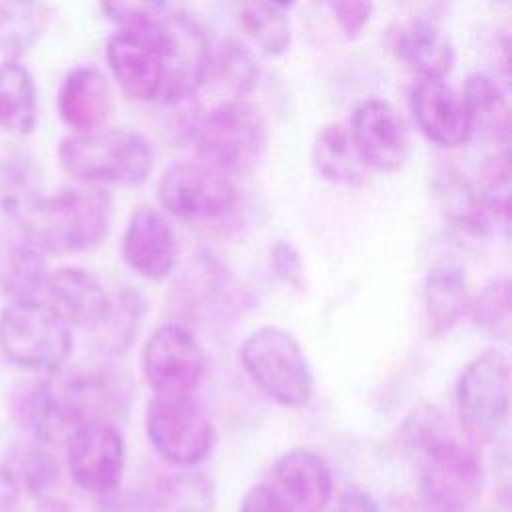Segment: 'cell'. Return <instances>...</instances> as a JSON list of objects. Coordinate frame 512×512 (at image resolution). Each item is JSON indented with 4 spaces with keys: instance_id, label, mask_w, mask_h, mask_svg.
<instances>
[{
    "instance_id": "1",
    "label": "cell",
    "mask_w": 512,
    "mask_h": 512,
    "mask_svg": "<svg viewBox=\"0 0 512 512\" xmlns=\"http://www.w3.org/2000/svg\"><path fill=\"white\" fill-rule=\"evenodd\" d=\"M58 162L72 178L88 186H138L154 166L150 140L134 130L96 128L60 140Z\"/></svg>"
},
{
    "instance_id": "13",
    "label": "cell",
    "mask_w": 512,
    "mask_h": 512,
    "mask_svg": "<svg viewBox=\"0 0 512 512\" xmlns=\"http://www.w3.org/2000/svg\"><path fill=\"white\" fill-rule=\"evenodd\" d=\"M70 478L90 494L106 496L118 490L124 474V440L114 424L86 422L66 438Z\"/></svg>"
},
{
    "instance_id": "3",
    "label": "cell",
    "mask_w": 512,
    "mask_h": 512,
    "mask_svg": "<svg viewBox=\"0 0 512 512\" xmlns=\"http://www.w3.org/2000/svg\"><path fill=\"white\" fill-rule=\"evenodd\" d=\"M26 224L46 254L90 250L110 232L112 198L98 186H64L44 196Z\"/></svg>"
},
{
    "instance_id": "39",
    "label": "cell",
    "mask_w": 512,
    "mask_h": 512,
    "mask_svg": "<svg viewBox=\"0 0 512 512\" xmlns=\"http://www.w3.org/2000/svg\"><path fill=\"white\" fill-rule=\"evenodd\" d=\"M238 512H294V508L270 484H254L244 492Z\"/></svg>"
},
{
    "instance_id": "18",
    "label": "cell",
    "mask_w": 512,
    "mask_h": 512,
    "mask_svg": "<svg viewBox=\"0 0 512 512\" xmlns=\"http://www.w3.org/2000/svg\"><path fill=\"white\" fill-rule=\"evenodd\" d=\"M412 112L420 132L440 148H458L472 136L464 98L444 78L418 80Z\"/></svg>"
},
{
    "instance_id": "40",
    "label": "cell",
    "mask_w": 512,
    "mask_h": 512,
    "mask_svg": "<svg viewBox=\"0 0 512 512\" xmlns=\"http://www.w3.org/2000/svg\"><path fill=\"white\" fill-rule=\"evenodd\" d=\"M98 512H146V500L136 494H120L118 490L100 496Z\"/></svg>"
},
{
    "instance_id": "16",
    "label": "cell",
    "mask_w": 512,
    "mask_h": 512,
    "mask_svg": "<svg viewBox=\"0 0 512 512\" xmlns=\"http://www.w3.org/2000/svg\"><path fill=\"white\" fill-rule=\"evenodd\" d=\"M390 54L410 72L424 78H444L456 60L454 44L446 30L428 16L396 22L386 32Z\"/></svg>"
},
{
    "instance_id": "27",
    "label": "cell",
    "mask_w": 512,
    "mask_h": 512,
    "mask_svg": "<svg viewBox=\"0 0 512 512\" xmlns=\"http://www.w3.org/2000/svg\"><path fill=\"white\" fill-rule=\"evenodd\" d=\"M146 314V302L134 288H122L110 294L108 310L100 324L92 330L96 346L106 356H120L134 344L142 318Z\"/></svg>"
},
{
    "instance_id": "6",
    "label": "cell",
    "mask_w": 512,
    "mask_h": 512,
    "mask_svg": "<svg viewBox=\"0 0 512 512\" xmlns=\"http://www.w3.org/2000/svg\"><path fill=\"white\" fill-rule=\"evenodd\" d=\"M418 486L428 512H470L482 492L480 454L456 438L430 436L422 450Z\"/></svg>"
},
{
    "instance_id": "19",
    "label": "cell",
    "mask_w": 512,
    "mask_h": 512,
    "mask_svg": "<svg viewBox=\"0 0 512 512\" xmlns=\"http://www.w3.org/2000/svg\"><path fill=\"white\" fill-rule=\"evenodd\" d=\"M270 486L294 512H322L332 498L334 480L320 454L308 448H294L274 462Z\"/></svg>"
},
{
    "instance_id": "35",
    "label": "cell",
    "mask_w": 512,
    "mask_h": 512,
    "mask_svg": "<svg viewBox=\"0 0 512 512\" xmlns=\"http://www.w3.org/2000/svg\"><path fill=\"white\" fill-rule=\"evenodd\" d=\"M488 212L496 220L498 228L508 230L510 222V156L508 150H502L490 156L482 170L480 182L476 184Z\"/></svg>"
},
{
    "instance_id": "10",
    "label": "cell",
    "mask_w": 512,
    "mask_h": 512,
    "mask_svg": "<svg viewBox=\"0 0 512 512\" xmlns=\"http://www.w3.org/2000/svg\"><path fill=\"white\" fill-rule=\"evenodd\" d=\"M160 206L180 220H214L236 202L232 178L200 160L170 164L158 182Z\"/></svg>"
},
{
    "instance_id": "12",
    "label": "cell",
    "mask_w": 512,
    "mask_h": 512,
    "mask_svg": "<svg viewBox=\"0 0 512 512\" xmlns=\"http://www.w3.org/2000/svg\"><path fill=\"white\" fill-rule=\"evenodd\" d=\"M54 388L72 430L86 422L114 424L130 402V382L106 364L70 368Z\"/></svg>"
},
{
    "instance_id": "33",
    "label": "cell",
    "mask_w": 512,
    "mask_h": 512,
    "mask_svg": "<svg viewBox=\"0 0 512 512\" xmlns=\"http://www.w3.org/2000/svg\"><path fill=\"white\" fill-rule=\"evenodd\" d=\"M472 324L492 336L506 340L510 334V282L506 276L494 278L470 298Z\"/></svg>"
},
{
    "instance_id": "38",
    "label": "cell",
    "mask_w": 512,
    "mask_h": 512,
    "mask_svg": "<svg viewBox=\"0 0 512 512\" xmlns=\"http://www.w3.org/2000/svg\"><path fill=\"white\" fill-rule=\"evenodd\" d=\"M326 6L332 12L334 20L338 22L340 30L344 32V36L350 40L360 36L374 8L370 2H328Z\"/></svg>"
},
{
    "instance_id": "26",
    "label": "cell",
    "mask_w": 512,
    "mask_h": 512,
    "mask_svg": "<svg viewBox=\"0 0 512 512\" xmlns=\"http://www.w3.org/2000/svg\"><path fill=\"white\" fill-rule=\"evenodd\" d=\"M38 120L32 74L14 58L0 62V128L30 134Z\"/></svg>"
},
{
    "instance_id": "14",
    "label": "cell",
    "mask_w": 512,
    "mask_h": 512,
    "mask_svg": "<svg viewBox=\"0 0 512 512\" xmlns=\"http://www.w3.org/2000/svg\"><path fill=\"white\" fill-rule=\"evenodd\" d=\"M352 142L368 168L396 172L408 156V134L398 112L380 98L360 102L348 124Z\"/></svg>"
},
{
    "instance_id": "30",
    "label": "cell",
    "mask_w": 512,
    "mask_h": 512,
    "mask_svg": "<svg viewBox=\"0 0 512 512\" xmlns=\"http://www.w3.org/2000/svg\"><path fill=\"white\" fill-rule=\"evenodd\" d=\"M146 512H218L214 482L196 472L170 476L146 498Z\"/></svg>"
},
{
    "instance_id": "21",
    "label": "cell",
    "mask_w": 512,
    "mask_h": 512,
    "mask_svg": "<svg viewBox=\"0 0 512 512\" xmlns=\"http://www.w3.org/2000/svg\"><path fill=\"white\" fill-rule=\"evenodd\" d=\"M56 108L74 132L102 128L112 108L108 78L94 66H80L66 74L56 96Z\"/></svg>"
},
{
    "instance_id": "17",
    "label": "cell",
    "mask_w": 512,
    "mask_h": 512,
    "mask_svg": "<svg viewBox=\"0 0 512 512\" xmlns=\"http://www.w3.org/2000/svg\"><path fill=\"white\" fill-rule=\"evenodd\" d=\"M38 298L50 306L70 328L94 330L104 318L110 294L100 280L76 266L56 268L46 274Z\"/></svg>"
},
{
    "instance_id": "25",
    "label": "cell",
    "mask_w": 512,
    "mask_h": 512,
    "mask_svg": "<svg viewBox=\"0 0 512 512\" xmlns=\"http://www.w3.org/2000/svg\"><path fill=\"white\" fill-rule=\"evenodd\" d=\"M314 172L338 186H360L368 176V166L358 154L348 126L342 122H328L318 128L312 140Z\"/></svg>"
},
{
    "instance_id": "22",
    "label": "cell",
    "mask_w": 512,
    "mask_h": 512,
    "mask_svg": "<svg viewBox=\"0 0 512 512\" xmlns=\"http://www.w3.org/2000/svg\"><path fill=\"white\" fill-rule=\"evenodd\" d=\"M10 410L16 422L40 444L54 446L66 440L72 432L54 382L48 378H34L22 382L10 398Z\"/></svg>"
},
{
    "instance_id": "7",
    "label": "cell",
    "mask_w": 512,
    "mask_h": 512,
    "mask_svg": "<svg viewBox=\"0 0 512 512\" xmlns=\"http://www.w3.org/2000/svg\"><path fill=\"white\" fill-rule=\"evenodd\" d=\"M158 48L162 56L158 100L178 104L192 98L208 80L212 60V48L200 22L180 6L164 2Z\"/></svg>"
},
{
    "instance_id": "34",
    "label": "cell",
    "mask_w": 512,
    "mask_h": 512,
    "mask_svg": "<svg viewBox=\"0 0 512 512\" xmlns=\"http://www.w3.org/2000/svg\"><path fill=\"white\" fill-rule=\"evenodd\" d=\"M218 80L220 86L228 88L230 98H244L258 82V66L252 54L238 42H224L218 52H212L208 78Z\"/></svg>"
},
{
    "instance_id": "20",
    "label": "cell",
    "mask_w": 512,
    "mask_h": 512,
    "mask_svg": "<svg viewBox=\"0 0 512 512\" xmlns=\"http://www.w3.org/2000/svg\"><path fill=\"white\" fill-rule=\"evenodd\" d=\"M46 252L26 220H12L0 232V288L12 300L38 298L46 278Z\"/></svg>"
},
{
    "instance_id": "36",
    "label": "cell",
    "mask_w": 512,
    "mask_h": 512,
    "mask_svg": "<svg viewBox=\"0 0 512 512\" xmlns=\"http://www.w3.org/2000/svg\"><path fill=\"white\" fill-rule=\"evenodd\" d=\"M8 468L14 472L20 486L34 496L50 494L58 482V462L40 444L26 448L18 458V466Z\"/></svg>"
},
{
    "instance_id": "32",
    "label": "cell",
    "mask_w": 512,
    "mask_h": 512,
    "mask_svg": "<svg viewBox=\"0 0 512 512\" xmlns=\"http://www.w3.org/2000/svg\"><path fill=\"white\" fill-rule=\"evenodd\" d=\"M46 24V6L30 2L0 4V50L18 56L28 50Z\"/></svg>"
},
{
    "instance_id": "15",
    "label": "cell",
    "mask_w": 512,
    "mask_h": 512,
    "mask_svg": "<svg viewBox=\"0 0 512 512\" xmlns=\"http://www.w3.org/2000/svg\"><path fill=\"white\" fill-rule=\"evenodd\" d=\"M120 250L124 262L136 274L160 282L176 266L178 238L170 220L160 210L140 206L124 228Z\"/></svg>"
},
{
    "instance_id": "11",
    "label": "cell",
    "mask_w": 512,
    "mask_h": 512,
    "mask_svg": "<svg viewBox=\"0 0 512 512\" xmlns=\"http://www.w3.org/2000/svg\"><path fill=\"white\" fill-rule=\"evenodd\" d=\"M206 370L204 350L180 324L158 326L142 348V374L158 396H192Z\"/></svg>"
},
{
    "instance_id": "24",
    "label": "cell",
    "mask_w": 512,
    "mask_h": 512,
    "mask_svg": "<svg viewBox=\"0 0 512 512\" xmlns=\"http://www.w3.org/2000/svg\"><path fill=\"white\" fill-rule=\"evenodd\" d=\"M470 308L468 280L462 266L436 264L424 280V316L430 336L450 332Z\"/></svg>"
},
{
    "instance_id": "42",
    "label": "cell",
    "mask_w": 512,
    "mask_h": 512,
    "mask_svg": "<svg viewBox=\"0 0 512 512\" xmlns=\"http://www.w3.org/2000/svg\"><path fill=\"white\" fill-rule=\"evenodd\" d=\"M334 512H380V510L376 500L368 492H364L362 488H348L340 496Z\"/></svg>"
},
{
    "instance_id": "8",
    "label": "cell",
    "mask_w": 512,
    "mask_h": 512,
    "mask_svg": "<svg viewBox=\"0 0 512 512\" xmlns=\"http://www.w3.org/2000/svg\"><path fill=\"white\" fill-rule=\"evenodd\" d=\"M144 428L158 456L182 468L204 462L216 444L214 424L192 396L154 394L146 406Z\"/></svg>"
},
{
    "instance_id": "23",
    "label": "cell",
    "mask_w": 512,
    "mask_h": 512,
    "mask_svg": "<svg viewBox=\"0 0 512 512\" xmlns=\"http://www.w3.org/2000/svg\"><path fill=\"white\" fill-rule=\"evenodd\" d=\"M432 188L442 212L460 230L474 236H486L498 230V224L488 212L476 184L458 168L442 166L434 174Z\"/></svg>"
},
{
    "instance_id": "4",
    "label": "cell",
    "mask_w": 512,
    "mask_h": 512,
    "mask_svg": "<svg viewBox=\"0 0 512 512\" xmlns=\"http://www.w3.org/2000/svg\"><path fill=\"white\" fill-rule=\"evenodd\" d=\"M248 378L276 404L302 408L312 400L314 376L298 340L280 326H262L238 346Z\"/></svg>"
},
{
    "instance_id": "31",
    "label": "cell",
    "mask_w": 512,
    "mask_h": 512,
    "mask_svg": "<svg viewBox=\"0 0 512 512\" xmlns=\"http://www.w3.org/2000/svg\"><path fill=\"white\" fill-rule=\"evenodd\" d=\"M290 4L252 2L240 10V26L248 38L268 56H282L292 44Z\"/></svg>"
},
{
    "instance_id": "5",
    "label": "cell",
    "mask_w": 512,
    "mask_h": 512,
    "mask_svg": "<svg viewBox=\"0 0 512 512\" xmlns=\"http://www.w3.org/2000/svg\"><path fill=\"white\" fill-rule=\"evenodd\" d=\"M0 352L24 370L60 372L72 352V328L40 298L12 300L0 312Z\"/></svg>"
},
{
    "instance_id": "29",
    "label": "cell",
    "mask_w": 512,
    "mask_h": 512,
    "mask_svg": "<svg viewBox=\"0 0 512 512\" xmlns=\"http://www.w3.org/2000/svg\"><path fill=\"white\" fill-rule=\"evenodd\" d=\"M460 94L466 104L470 130L500 140L504 148H508V104L498 82L486 74H472L466 78L464 90Z\"/></svg>"
},
{
    "instance_id": "9",
    "label": "cell",
    "mask_w": 512,
    "mask_h": 512,
    "mask_svg": "<svg viewBox=\"0 0 512 512\" xmlns=\"http://www.w3.org/2000/svg\"><path fill=\"white\" fill-rule=\"evenodd\" d=\"M456 410L462 428L474 438H490L510 410V360L500 350L474 356L456 382Z\"/></svg>"
},
{
    "instance_id": "37",
    "label": "cell",
    "mask_w": 512,
    "mask_h": 512,
    "mask_svg": "<svg viewBox=\"0 0 512 512\" xmlns=\"http://www.w3.org/2000/svg\"><path fill=\"white\" fill-rule=\"evenodd\" d=\"M270 266L274 276L288 284V286H300L302 284V272H304V264L302 258L298 254V250L286 242V240H278L272 250H270Z\"/></svg>"
},
{
    "instance_id": "2",
    "label": "cell",
    "mask_w": 512,
    "mask_h": 512,
    "mask_svg": "<svg viewBox=\"0 0 512 512\" xmlns=\"http://www.w3.org/2000/svg\"><path fill=\"white\" fill-rule=\"evenodd\" d=\"M192 144L200 162L228 176L244 174L268 148V124L246 98H226L194 120Z\"/></svg>"
},
{
    "instance_id": "28",
    "label": "cell",
    "mask_w": 512,
    "mask_h": 512,
    "mask_svg": "<svg viewBox=\"0 0 512 512\" xmlns=\"http://www.w3.org/2000/svg\"><path fill=\"white\" fill-rule=\"evenodd\" d=\"M42 172L26 156L0 158V214L28 220L42 204Z\"/></svg>"
},
{
    "instance_id": "41",
    "label": "cell",
    "mask_w": 512,
    "mask_h": 512,
    "mask_svg": "<svg viewBox=\"0 0 512 512\" xmlns=\"http://www.w3.org/2000/svg\"><path fill=\"white\" fill-rule=\"evenodd\" d=\"M22 486L8 464H0V512H14Z\"/></svg>"
}]
</instances>
